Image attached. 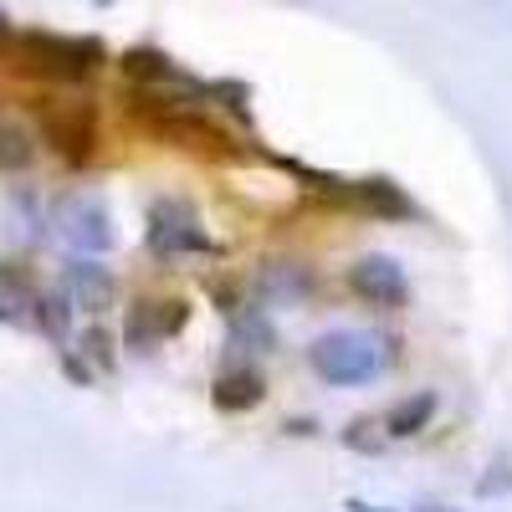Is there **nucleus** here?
Returning a JSON list of instances; mask_svg holds the SVG:
<instances>
[{"label": "nucleus", "instance_id": "25", "mask_svg": "<svg viewBox=\"0 0 512 512\" xmlns=\"http://www.w3.org/2000/svg\"><path fill=\"white\" fill-rule=\"evenodd\" d=\"M6 318H16V313H11V308H6V303H0V323H6Z\"/></svg>", "mask_w": 512, "mask_h": 512}, {"label": "nucleus", "instance_id": "1", "mask_svg": "<svg viewBox=\"0 0 512 512\" xmlns=\"http://www.w3.org/2000/svg\"><path fill=\"white\" fill-rule=\"evenodd\" d=\"M395 359V344L379 333H364V328H333L323 338H313L308 349V364L318 379L328 384H369L384 374V364Z\"/></svg>", "mask_w": 512, "mask_h": 512}, {"label": "nucleus", "instance_id": "16", "mask_svg": "<svg viewBox=\"0 0 512 512\" xmlns=\"http://www.w3.org/2000/svg\"><path fill=\"white\" fill-rule=\"evenodd\" d=\"M36 318L52 338H67V292H52V297H36Z\"/></svg>", "mask_w": 512, "mask_h": 512}, {"label": "nucleus", "instance_id": "15", "mask_svg": "<svg viewBox=\"0 0 512 512\" xmlns=\"http://www.w3.org/2000/svg\"><path fill=\"white\" fill-rule=\"evenodd\" d=\"M36 159V144H31V134L16 123V118H0V169H26Z\"/></svg>", "mask_w": 512, "mask_h": 512}, {"label": "nucleus", "instance_id": "6", "mask_svg": "<svg viewBox=\"0 0 512 512\" xmlns=\"http://www.w3.org/2000/svg\"><path fill=\"white\" fill-rule=\"evenodd\" d=\"M185 318H190V303H149V297H139V303L128 308V328H123V338H128V349L149 354L159 338L180 333Z\"/></svg>", "mask_w": 512, "mask_h": 512}, {"label": "nucleus", "instance_id": "20", "mask_svg": "<svg viewBox=\"0 0 512 512\" xmlns=\"http://www.w3.org/2000/svg\"><path fill=\"white\" fill-rule=\"evenodd\" d=\"M502 487H512V466H507V456H497V461H492V477H487L477 492H502Z\"/></svg>", "mask_w": 512, "mask_h": 512}, {"label": "nucleus", "instance_id": "8", "mask_svg": "<svg viewBox=\"0 0 512 512\" xmlns=\"http://www.w3.org/2000/svg\"><path fill=\"white\" fill-rule=\"evenodd\" d=\"M16 52H21V67H31V72H57V77H72V36L21 31V36H16Z\"/></svg>", "mask_w": 512, "mask_h": 512}, {"label": "nucleus", "instance_id": "7", "mask_svg": "<svg viewBox=\"0 0 512 512\" xmlns=\"http://www.w3.org/2000/svg\"><path fill=\"white\" fill-rule=\"evenodd\" d=\"M62 292H67L72 308L103 313L113 303V272L103 262H93V256H77V262H67V272H62Z\"/></svg>", "mask_w": 512, "mask_h": 512}, {"label": "nucleus", "instance_id": "14", "mask_svg": "<svg viewBox=\"0 0 512 512\" xmlns=\"http://www.w3.org/2000/svg\"><path fill=\"white\" fill-rule=\"evenodd\" d=\"M231 344L246 349V354H272V349H277V333H272V323H267L262 313H241V318L231 323Z\"/></svg>", "mask_w": 512, "mask_h": 512}, {"label": "nucleus", "instance_id": "23", "mask_svg": "<svg viewBox=\"0 0 512 512\" xmlns=\"http://www.w3.org/2000/svg\"><path fill=\"white\" fill-rule=\"evenodd\" d=\"M11 41H16V31H11V16H6V11H0V52H6V47H11Z\"/></svg>", "mask_w": 512, "mask_h": 512}, {"label": "nucleus", "instance_id": "22", "mask_svg": "<svg viewBox=\"0 0 512 512\" xmlns=\"http://www.w3.org/2000/svg\"><path fill=\"white\" fill-rule=\"evenodd\" d=\"M344 512H390V507H374V502H364V497H349Z\"/></svg>", "mask_w": 512, "mask_h": 512}, {"label": "nucleus", "instance_id": "19", "mask_svg": "<svg viewBox=\"0 0 512 512\" xmlns=\"http://www.w3.org/2000/svg\"><path fill=\"white\" fill-rule=\"evenodd\" d=\"M344 446H349V451H369V456H374V451H384V436H374V420H354L349 431H344Z\"/></svg>", "mask_w": 512, "mask_h": 512}, {"label": "nucleus", "instance_id": "9", "mask_svg": "<svg viewBox=\"0 0 512 512\" xmlns=\"http://www.w3.org/2000/svg\"><path fill=\"white\" fill-rule=\"evenodd\" d=\"M262 395H267V379L256 374V369H231V374L216 379V390H210L216 410H231V415L256 410V405H262Z\"/></svg>", "mask_w": 512, "mask_h": 512}, {"label": "nucleus", "instance_id": "21", "mask_svg": "<svg viewBox=\"0 0 512 512\" xmlns=\"http://www.w3.org/2000/svg\"><path fill=\"white\" fill-rule=\"evenodd\" d=\"M62 369H67V374H72L77 384H82V379H93V374H88V364H82L77 354H62Z\"/></svg>", "mask_w": 512, "mask_h": 512}, {"label": "nucleus", "instance_id": "2", "mask_svg": "<svg viewBox=\"0 0 512 512\" xmlns=\"http://www.w3.org/2000/svg\"><path fill=\"white\" fill-rule=\"evenodd\" d=\"M52 226L82 256H98V251L113 246V216H108V205L98 195H82V190L77 195H62L52 205Z\"/></svg>", "mask_w": 512, "mask_h": 512}, {"label": "nucleus", "instance_id": "18", "mask_svg": "<svg viewBox=\"0 0 512 512\" xmlns=\"http://www.w3.org/2000/svg\"><path fill=\"white\" fill-rule=\"evenodd\" d=\"M77 344H82V354H88L98 369H113V338H108L103 328H88V333L77 338Z\"/></svg>", "mask_w": 512, "mask_h": 512}, {"label": "nucleus", "instance_id": "5", "mask_svg": "<svg viewBox=\"0 0 512 512\" xmlns=\"http://www.w3.org/2000/svg\"><path fill=\"white\" fill-rule=\"evenodd\" d=\"M349 287L354 297H364V303L374 308H405L410 303V277L405 267L395 262V256H359V262L349 267Z\"/></svg>", "mask_w": 512, "mask_h": 512}, {"label": "nucleus", "instance_id": "11", "mask_svg": "<svg viewBox=\"0 0 512 512\" xmlns=\"http://www.w3.org/2000/svg\"><path fill=\"white\" fill-rule=\"evenodd\" d=\"M256 287H262V297H272V303H292V297H303L313 287V272L297 267V262H267Z\"/></svg>", "mask_w": 512, "mask_h": 512}, {"label": "nucleus", "instance_id": "12", "mask_svg": "<svg viewBox=\"0 0 512 512\" xmlns=\"http://www.w3.org/2000/svg\"><path fill=\"white\" fill-rule=\"evenodd\" d=\"M349 200L374 210V216H415V205L390 180H359V185H349Z\"/></svg>", "mask_w": 512, "mask_h": 512}, {"label": "nucleus", "instance_id": "24", "mask_svg": "<svg viewBox=\"0 0 512 512\" xmlns=\"http://www.w3.org/2000/svg\"><path fill=\"white\" fill-rule=\"evenodd\" d=\"M415 512H456V507H446V502H420Z\"/></svg>", "mask_w": 512, "mask_h": 512}, {"label": "nucleus", "instance_id": "17", "mask_svg": "<svg viewBox=\"0 0 512 512\" xmlns=\"http://www.w3.org/2000/svg\"><path fill=\"white\" fill-rule=\"evenodd\" d=\"M103 62V41L98 36H72V77H88Z\"/></svg>", "mask_w": 512, "mask_h": 512}, {"label": "nucleus", "instance_id": "4", "mask_svg": "<svg viewBox=\"0 0 512 512\" xmlns=\"http://www.w3.org/2000/svg\"><path fill=\"white\" fill-rule=\"evenodd\" d=\"M41 134L67 164H88L98 144V108L93 103H62L41 113Z\"/></svg>", "mask_w": 512, "mask_h": 512}, {"label": "nucleus", "instance_id": "10", "mask_svg": "<svg viewBox=\"0 0 512 512\" xmlns=\"http://www.w3.org/2000/svg\"><path fill=\"white\" fill-rule=\"evenodd\" d=\"M431 415H436V390H415V395L395 400V410L384 415V436H395V441L420 436L425 425H431Z\"/></svg>", "mask_w": 512, "mask_h": 512}, {"label": "nucleus", "instance_id": "3", "mask_svg": "<svg viewBox=\"0 0 512 512\" xmlns=\"http://www.w3.org/2000/svg\"><path fill=\"white\" fill-rule=\"evenodd\" d=\"M149 251L154 256H185V251H216V241L205 236V226L195 221V210L185 200H154L149 210Z\"/></svg>", "mask_w": 512, "mask_h": 512}, {"label": "nucleus", "instance_id": "13", "mask_svg": "<svg viewBox=\"0 0 512 512\" xmlns=\"http://www.w3.org/2000/svg\"><path fill=\"white\" fill-rule=\"evenodd\" d=\"M123 72H128V77H139V82H185V72L169 62L164 52H154V47L123 52Z\"/></svg>", "mask_w": 512, "mask_h": 512}]
</instances>
